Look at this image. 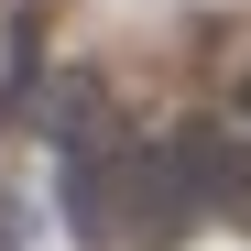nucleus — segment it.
Listing matches in <instances>:
<instances>
[{
	"label": "nucleus",
	"mask_w": 251,
	"mask_h": 251,
	"mask_svg": "<svg viewBox=\"0 0 251 251\" xmlns=\"http://www.w3.org/2000/svg\"><path fill=\"white\" fill-rule=\"evenodd\" d=\"M175 164H186L197 207H219V219L251 229V131H175Z\"/></svg>",
	"instance_id": "obj_1"
},
{
	"label": "nucleus",
	"mask_w": 251,
	"mask_h": 251,
	"mask_svg": "<svg viewBox=\"0 0 251 251\" xmlns=\"http://www.w3.org/2000/svg\"><path fill=\"white\" fill-rule=\"evenodd\" d=\"M240 120H251V66H240Z\"/></svg>",
	"instance_id": "obj_2"
}]
</instances>
